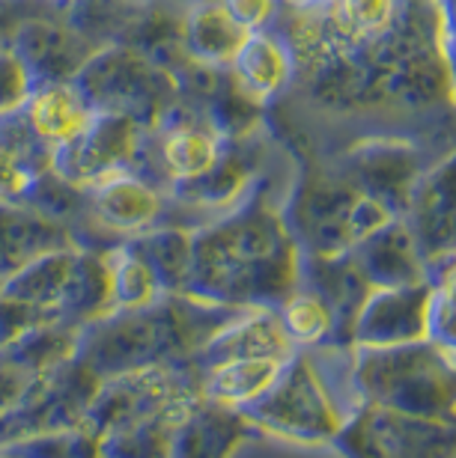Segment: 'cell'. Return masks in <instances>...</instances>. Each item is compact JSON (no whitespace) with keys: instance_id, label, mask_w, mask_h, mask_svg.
Segmentation results:
<instances>
[{"instance_id":"cell-10","label":"cell","mask_w":456,"mask_h":458,"mask_svg":"<svg viewBox=\"0 0 456 458\" xmlns=\"http://www.w3.org/2000/svg\"><path fill=\"white\" fill-rule=\"evenodd\" d=\"M334 450L370 458H448L456 455V420L417 417L361 402Z\"/></svg>"},{"instance_id":"cell-9","label":"cell","mask_w":456,"mask_h":458,"mask_svg":"<svg viewBox=\"0 0 456 458\" xmlns=\"http://www.w3.org/2000/svg\"><path fill=\"white\" fill-rule=\"evenodd\" d=\"M84 191V226L75 235V242L84 247L105 250L161 224H173V197L141 170L120 173Z\"/></svg>"},{"instance_id":"cell-25","label":"cell","mask_w":456,"mask_h":458,"mask_svg":"<svg viewBox=\"0 0 456 458\" xmlns=\"http://www.w3.org/2000/svg\"><path fill=\"white\" fill-rule=\"evenodd\" d=\"M51 167L48 155L36 149V143L18 125L15 114L0 116V199H22L30 191L33 179Z\"/></svg>"},{"instance_id":"cell-12","label":"cell","mask_w":456,"mask_h":458,"mask_svg":"<svg viewBox=\"0 0 456 458\" xmlns=\"http://www.w3.org/2000/svg\"><path fill=\"white\" fill-rule=\"evenodd\" d=\"M6 45L18 54L33 81L75 78L87 66V60L102 48L57 9L24 15L6 36Z\"/></svg>"},{"instance_id":"cell-29","label":"cell","mask_w":456,"mask_h":458,"mask_svg":"<svg viewBox=\"0 0 456 458\" xmlns=\"http://www.w3.org/2000/svg\"><path fill=\"white\" fill-rule=\"evenodd\" d=\"M230 9L233 18L245 24L248 30H260V27H271L280 13V0H221Z\"/></svg>"},{"instance_id":"cell-21","label":"cell","mask_w":456,"mask_h":458,"mask_svg":"<svg viewBox=\"0 0 456 458\" xmlns=\"http://www.w3.org/2000/svg\"><path fill=\"white\" fill-rule=\"evenodd\" d=\"M302 280L307 286H314L319 295L337 310L340 318L343 343L349 340V327L355 313L361 310L364 298L370 295L373 283L364 274L358 259L349 253H334V256H307L302 253Z\"/></svg>"},{"instance_id":"cell-16","label":"cell","mask_w":456,"mask_h":458,"mask_svg":"<svg viewBox=\"0 0 456 458\" xmlns=\"http://www.w3.org/2000/svg\"><path fill=\"white\" fill-rule=\"evenodd\" d=\"M284 357L266 354H227L194 360L191 369L197 375V390L206 402L248 414L269 396L287 369Z\"/></svg>"},{"instance_id":"cell-15","label":"cell","mask_w":456,"mask_h":458,"mask_svg":"<svg viewBox=\"0 0 456 458\" xmlns=\"http://www.w3.org/2000/svg\"><path fill=\"white\" fill-rule=\"evenodd\" d=\"M403 217L415 229L430 268L456 253V146L424 170Z\"/></svg>"},{"instance_id":"cell-22","label":"cell","mask_w":456,"mask_h":458,"mask_svg":"<svg viewBox=\"0 0 456 458\" xmlns=\"http://www.w3.org/2000/svg\"><path fill=\"white\" fill-rule=\"evenodd\" d=\"M105 280H108V310H141L170 295L150 259L134 242H120L105 247Z\"/></svg>"},{"instance_id":"cell-1","label":"cell","mask_w":456,"mask_h":458,"mask_svg":"<svg viewBox=\"0 0 456 458\" xmlns=\"http://www.w3.org/2000/svg\"><path fill=\"white\" fill-rule=\"evenodd\" d=\"M284 197H275L266 176L242 206L194 226L185 295L236 310L278 304L302 280V247Z\"/></svg>"},{"instance_id":"cell-19","label":"cell","mask_w":456,"mask_h":458,"mask_svg":"<svg viewBox=\"0 0 456 458\" xmlns=\"http://www.w3.org/2000/svg\"><path fill=\"white\" fill-rule=\"evenodd\" d=\"M78 244L66 226L22 199H0V280L36 256Z\"/></svg>"},{"instance_id":"cell-6","label":"cell","mask_w":456,"mask_h":458,"mask_svg":"<svg viewBox=\"0 0 456 458\" xmlns=\"http://www.w3.org/2000/svg\"><path fill=\"white\" fill-rule=\"evenodd\" d=\"M0 295L42 318L87 325L108 310L105 250L84 244L48 250L0 280Z\"/></svg>"},{"instance_id":"cell-7","label":"cell","mask_w":456,"mask_h":458,"mask_svg":"<svg viewBox=\"0 0 456 458\" xmlns=\"http://www.w3.org/2000/svg\"><path fill=\"white\" fill-rule=\"evenodd\" d=\"M233 137L215 119L176 98L150 125L138 170L179 203L212 179L230 152Z\"/></svg>"},{"instance_id":"cell-14","label":"cell","mask_w":456,"mask_h":458,"mask_svg":"<svg viewBox=\"0 0 456 458\" xmlns=\"http://www.w3.org/2000/svg\"><path fill=\"white\" fill-rule=\"evenodd\" d=\"M96 114V105L75 78H57L33 81L30 93L15 111V119L36 143V149H42L51 161L93 125Z\"/></svg>"},{"instance_id":"cell-11","label":"cell","mask_w":456,"mask_h":458,"mask_svg":"<svg viewBox=\"0 0 456 458\" xmlns=\"http://www.w3.org/2000/svg\"><path fill=\"white\" fill-rule=\"evenodd\" d=\"M150 125L123 114L99 111L93 125L51 158V167L78 188H93L99 182L138 170Z\"/></svg>"},{"instance_id":"cell-4","label":"cell","mask_w":456,"mask_h":458,"mask_svg":"<svg viewBox=\"0 0 456 458\" xmlns=\"http://www.w3.org/2000/svg\"><path fill=\"white\" fill-rule=\"evenodd\" d=\"M284 215L302 253L334 256L355 250L403 212L331 155L316 161L287 188Z\"/></svg>"},{"instance_id":"cell-13","label":"cell","mask_w":456,"mask_h":458,"mask_svg":"<svg viewBox=\"0 0 456 458\" xmlns=\"http://www.w3.org/2000/svg\"><path fill=\"white\" fill-rule=\"evenodd\" d=\"M430 336V280L409 286H373L352 318V348H394Z\"/></svg>"},{"instance_id":"cell-5","label":"cell","mask_w":456,"mask_h":458,"mask_svg":"<svg viewBox=\"0 0 456 458\" xmlns=\"http://www.w3.org/2000/svg\"><path fill=\"white\" fill-rule=\"evenodd\" d=\"M352 375L361 402L456 420V352L430 336L394 348H355Z\"/></svg>"},{"instance_id":"cell-23","label":"cell","mask_w":456,"mask_h":458,"mask_svg":"<svg viewBox=\"0 0 456 458\" xmlns=\"http://www.w3.org/2000/svg\"><path fill=\"white\" fill-rule=\"evenodd\" d=\"M280 325L287 327L289 340L296 348H316L328 343H343L340 318L337 310L328 304L325 295H319L314 286L298 280L293 289L275 304Z\"/></svg>"},{"instance_id":"cell-28","label":"cell","mask_w":456,"mask_h":458,"mask_svg":"<svg viewBox=\"0 0 456 458\" xmlns=\"http://www.w3.org/2000/svg\"><path fill=\"white\" fill-rule=\"evenodd\" d=\"M36 322H42L39 313H33V310H27L22 304H15V301L0 295V354H4L6 348Z\"/></svg>"},{"instance_id":"cell-26","label":"cell","mask_w":456,"mask_h":458,"mask_svg":"<svg viewBox=\"0 0 456 458\" xmlns=\"http://www.w3.org/2000/svg\"><path fill=\"white\" fill-rule=\"evenodd\" d=\"M430 340L456 352V253L430 274Z\"/></svg>"},{"instance_id":"cell-18","label":"cell","mask_w":456,"mask_h":458,"mask_svg":"<svg viewBox=\"0 0 456 458\" xmlns=\"http://www.w3.org/2000/svg\"><path fill=\"white\" fill-rule=\"evenodd\" d=\"M364 274L373 286H409V283L430 280V262L421 250L415 229L409 226L403 215L394 217L388 226L373 233L367 242H361L352 250Z\"/></svg>"},{"instance_id":"cell-3","label":"cell","mask_w":456,"mask_h":458,"mask_svg":"<svg viewBox=\"0 0 456 458\" xmlns=\"http://www.w3.org/2000/svg\"><path fill=\"white\" fill-rule=\"evenodd\" d=\"M352 369L355 348L349 343L298 348L269 396L245 417L278 444L334 450L361 405Z\"/></svg>"},{"instance_id":"cell-30","label":"cell","mask_w":456,"mask_h":458,"mask_svg":"<svg viewBox=\"0 0 456 458\" xmlns=\"http://www.w3.org/2000/svg\"><path fill=\"white\" fill-rule=\"evenodd\" d=\"M42 6H48V9H57V13H66V9L75 4V0H39Z\"/></svg>"},{"instance_id":"cell-2","label":"cell","mask_w":456,"mask_h":458,"mask_svg":"<svg viewBox=\"0 0 456 458\" xmlns=\"http://www.w3.org/2000/svg\"><path fill=\"white\" fill-rule=\"evenodd\" d=\"M233 310L185 292L141 310H114L84 325L78 360L99 378L155 363L191 366Z\"/></svg>"},{"instance_id":"cell-20","label":"cell","mask_w":456,"mask_h":458,"mask_svg":"<svg viewBox=\"0 0 456 458\" xmlns=\"http://www.w3.org/2000/svg\"><path fill=\"white\" fill-rule=\"evenodd\" d=\"M182 48L191 60L230 66L248 39V27L239 24L221 0H191L182 9Z\"/></svg>"},{"instance_id":"cell-17","label":"cell","mask_w":456,"mask_h":458,"mask_svg":"<svg viewBox=\"0 0 456 458\" xmlns=\"http://www.w3.org/2000/svg\"><path fill=\"white\" fill-rule=\"evenodd\" d=\"M230 75L239 93L260 111H269L287 98L296 84V60L284 33L275 24L251 30L230 63Z\"/></svg>"},{"instance_id":"cell-24","label":"cell","mask_w":456,"mask_h":458,"mask_svg":"<svg viewBox=\"0 0 456 458\" xmlns=\"http://www.w3.org/2000/svg\"><path fill=\"white\" fill-rule=\"evenodd\" d=\"M129 242H134V247L147 256L170 295H182L188 289L194 229L185 224H161L138 238H129Z\"/></svg>"},{"instance_id":"cell-27","label":"cell","mask_w":456,"mask_h":458,"mask_svg":"<svg viewBox=\"0 0 456 458\" xmlns=\"http://www.w3.org/2000/svg\"><path fill=\"white\" fill-rule=\"evenodd\" d=\"M30 87L33 78L27 66L18 60V54L6 42H0V116L15 114L27 93H30Z\"/></svg>"},{"instance_id":"cell-8","label":"cell","mask_w":456,"mask_h":458,"mask_svg":"<svg viewBox=\"0 0 456 458\" xmlns=\"http://www.w3.org/2000/svg\"><path fill=\"white\" fill-rule=\"evenodd\" d=\"M75 81L96 111L132 116L143 125H152L179 98L170 72L129 42L102 45Z\"/></svg>"}]
</instances>
